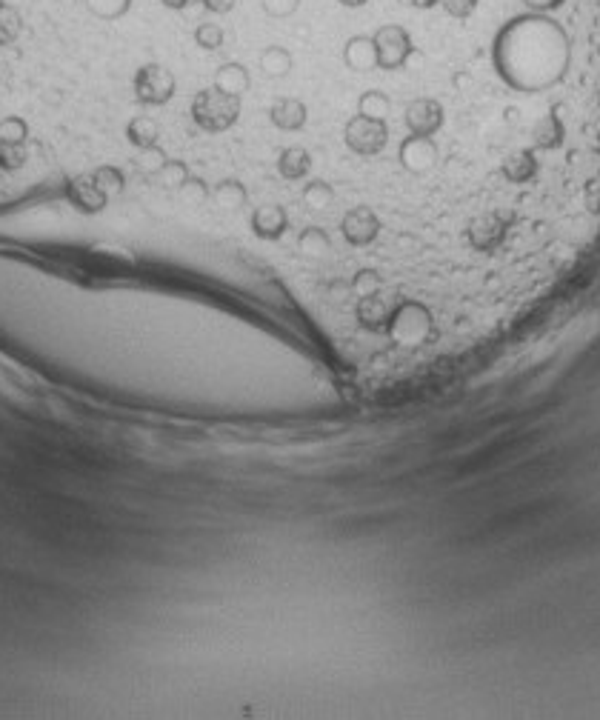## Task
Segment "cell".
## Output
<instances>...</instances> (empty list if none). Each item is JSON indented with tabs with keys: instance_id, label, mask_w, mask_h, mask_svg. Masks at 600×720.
Masks as SVG:
<instances>
[{
	"instance_id": "6da1fadb",
	"label": "cell",
	"mask_w": 600,
	"mask_h": 720,
	"mask_svg": "<svg viewBox=\"0 0 600 720\" xmlns=\"http://www.w3.org/2000/svg\"><path fill=\"white\" fill-rule=\"evenodd\" d=\"M240 109H243L240 98L226 95V92H220L215 86L200 89L198 95L192 98V120H195L198 129L209 132V135L229 132L240 120Z\"/></svg>"
},
{
	"instance_id": "7a4b0ae2",
	"label": "cell",
	"mask_w": 600,
	"mask_h": 720,
	"mask_svg": "<svg viewBox=\"0 0 600 720\" xmlns=\"http://www.w3.org/2000/svg\"><path fill=\"white\" fill-rule=\"evenodd\" d=\"M343 143L358 158H375L389 143V123L386 120L352 115L343 126Z\"/></svg>"
},
{
	"instance_id": "3957f363",
	"label": "cell",
	"mask_w": 600,
	"mask_h": 720,
	"mask_svg": "<svg viewBox=\"0 0 600 720\" xmlns=\"http://www.w3.org/2000/svg\"><path fill=\"white\" fill-rule=\"evenodd\" d=\"M446 118H449V112H446L443 100L429 98V95L409 100L403 109V126L409 132L406 138L435 140V135L446 129Z\"/></svg>"
},
{
	"instance_id": "277c9868",
	"label": "cell",
	"mask_w": 600,
	"mask_h": 720,
	"mask_svg": "<svg viewBox=\"0 0 600 720\" xmlns=\"http://www.w3.org/2000/svg\"><path fill=\"white\" fill-rule=\"evenodd\" d=\"M372 40H375V52H378V69L383 72H400L415 55V40L398 23H386L375 29Z\"/></svg>"
},
{
	"instance_id": "5b68a950",
	"label": "cell",
	"mask_w": 600,
	"mask_h": 720,
	"mask_svg": "<svg viewBox=\"0 0 600 720\" xmlns=\"http://www.w3.org/2000/svg\"><path fill=\"white\" fill-rule=\"evenodd\" d=\"M132 86H135L138 103H143V106H163V103H169V100L175 98L178 80L166 66L146 63V66H140L138 72H135V83Z\"/></svg>"
},
{
	"instance_id": "8992f818",
	"label": "cell",
	"mask_w": 600,
	"mask_h": 720,
	"mask_svg": "<svg viewBox=\"0 0 600 720\" xmlns=\"http://www.w3.org/2000/svg\"><path fill=\"white\" fill-rule=\"evenodd\" d=\"M398 163L412 178H429L443 163V149L438 140L403 138L398 146Z\"/></svg>"
},
{
	"instance_id": "52a82bcc",
	"label": "cell",
	"mask_w": 600,
	"mask_h": 720,
	"mask_svg": "<svg viewBox=\"0 0 600 720\" xmlns=\"http://www.w3.org/2000/svg\"><path fill=\"white\" fill-rule=\"evenodd\" d=\"M380 232H383V220L372 206H352L340 218V235L352 249L372 246L380 238Z\"/></svg>"
},
{
	"instance_id": "ba28073f",
	"label": "cell",
	"mask_w": 600,
	"mask_h": 720,
	"mask_svg": "<svg viewBox=\"0 0 600 720\" xmlns=\"http://www.w3.org/2000/svg\"><path fill=\"white\" fill-rule=\"evenodd\" d=\"M249 226L260 240H280L289 232V212L280 203H263L252 212Z\"/></svg>"
},
{
	"instance_id": "9c48e42d",
	"label": "cell",
	"mask_w": 600,
	"mask_h": 720,
	"mask_svg": "<svg viewBox=\"0 0 600 720\" xmlns=\"http://www.w3.org/2000/svg\"><path fill=\"white\" fill-rule=\"evenodd\" d=\"M66 198L83 215H98L100 209L106 206V200H109L100 192V186L92 180V175L66 180Z\"/></svg>"
},
{
	"instance_id": "30bf717a",
	"label": "cell",
	"mask_w": 600,
	"mask_h": 720,
	"mask_svg": "<svg viewBox=\"0 0 600 720\" xmlns=\"http://www.w3.org/2000/svg\"><path fill=\"white\" fill-rule=\"evenodd\" d=\"M269 120L280 132H300L309 120V109L300 98H278L269 106Z\"/></svg>"
},
{
	"instance_id": "8fae6325",
	"label": "cell",
	"mask_w": 600,
	"mask_h": 720,
	"mask_svg": "<svg viewBox=\"0 0 600 720\" xmlns=\"http://www.w3.org/2000/svg\"><path fill=\"white\" fill-rule=\"evenodd\" d=\"M343 63L352 72H372L378 69V52L372 35H352L343 46Z\"/></svg>"
},
{
	"instance_id": "7c38bea8",
	"label": "cell",
	"mask_w": 600,
	"mask_h": 720,
	"mask_svg": "<svg viewBox=\"0 0 600 720\" xmlns=\"http://www.w3.org/2000/svg\"><path fill=\"white\" fill-rule=\"evenodd\" d=\"M312 166H315V160H312V152L309 149H303V146H286L283 152L278 155V172L283 180H306L312 175Z\"/></svg>"
},
{
	"instance_id": "4fadbf2b",
	"label": "cell",
	"mask_w": 600,
	"mask_h": 720,
	"mask_svg": "<svg viewBox=\"0 0 600 720\" xmlns=\"http://www.w3.org/2000/svg\"><path fill=\"white\" fill-rule=\"evenodd\" d=\"M249 86H252V78H249V69L243 63L229 60L215 72V89L226 92V95L243 98V92H249Z\"/></svg>"
},
{
	"instance_id": "5bb4252c",
	"label": "cell",
	"mask_w": 600,
	"mask_h": 720,
	"mask_svg": "<svg viewBox=\"0 0 600 720\" xmlns=\"http://www.w3.org/2000/svg\"><path fill=\"white\" fill-rule=\"evenodd\" d=\"M209 200L220 206L223 212H238L246 206V200H249V192H246V186L235 178H226L220 180L215 189H209Z\"/></svg>"
},
{
	"instance_id": "9a60e30c",
	"label": "cell",
	"mask_w": 600,
	"mask_h": 720,
	"mask_svg": "<svg viewBox=\"0 0 600 720\" xmlns=\"http://www.w3.org/2000/svg\"><path fill=\"white\" fill-rule=\"evenodd\" d=\"M258 60L260 72L272 80L286 78V75L292 72V66H295V58H292V52H289L286 46H266V49L260 52Z\"/></svg>"
},
{
	"instance_id": "2e32d148",
	"label": "cell",
	"mask_w": 600,
	"mask_h": 720,
	"mask_svg": "<svg viewBox=\"0 0 600 720\" xmlns=\"http://www.w3.org/2000/svg\"><path fill=\"white\" fill-rule=\"evenodd\" d=\"M298 249L306 255V258H326L329 252H332V238H329V232L326 229H320V226H309V229H303L298 238Z\"/></svg>"
},
{
	"instance_id": "e0dca14e",
	"label": "cell",
	"mask_w": 600,
	"mask_h": 720,
	"mask_svg": "<svg viewBox=\"0 0 600 720\" xmlns=\"http://www.w3.org/2000/svg\"><path fill=\"white\" fill-rule=\"evenodd\" d=\"M126 138L132 146H138V149H149V146H158V138H160V129L158 123L152 118H146V115H140V118H132V123L126 126Z\"/></svg>"
},
{
	"instance_id": "ac0fdd59",
	"label": "cell",
	"mask_w": 600,
	"mask_h": 720,
	"mask_svg": "<svg viewBox=\"0 0 600 720\" xmlns=\"http://www.w3.org/2000/svg\"><path fill=\"white\" fill-rule=\"evenodd\" d=\"M392 112V100L386 92H380V89H369V92H363L358 100V115L363 118H375V120H386V115Z\"/></svg>"
},
{
	"instance_id": "d6986e66",
	"label": "cell",
	"mask_w": 600,
	"mask_h": 720,
	"mask_svg": "<svg viewBox=\"0 0 600 720\" xmlns=\"http://www.w3.org/2000/svg\"><path fill=\"white\" fill-rule=\"evenodd\" d=\"M303 203L309 206V209H315V212H323V209H329L332 203H335V189H332V183H326V180H309L306 186H303Z\"/></svg>"
},
{
	"instance_id": "ffe728a7",
	"label": "cell",
	"mask_w": 600,
	"mask_h": 720,
	"mask_svg": "<svg viewBox=\"0 0 600 720\" xmlns=\"http://www.w3.org/2000/svg\"><path fill=\"white\" fill-rule=\"evenodd\" d=\"M83 6L100 20H120L132 9V0H83Z\"/></svg>"
},
{
	"instance_id": "44dd1931",
	"label": "cell",
	"mask_w": 600,
	"mask_h": 720,
	"mask_svg": "<svg viewBox=\"0 0 600 720\" xmlns=\"http://www.w3.org/2000/svg\"><path fill=\"white\" fill-rule=\"evenodd\" d=\"M92 180L100 186V192L106 195V198H115L123 192V172H120L118 166H100L92 172Z\"/></svg>"
},
{
	"instance_id": "7402d4cb",
	"label": "cell",
	"mask_w": 600,
	"mask_h": 720,
	"mask_svg": "<svg viewBox=\"0 0 600 720\" xmlns=\"http://www.w3.org/2000/svg\"><path fill=\"white\" fill-rule=\"evenodd\" d=\"M223 26L220 23H212V20H203L198 23V29H195V43H198L200 49H206V52H218L220 46H223Z\"/></svg>"
},
{
	"instance_id": "603a6c76",
	"label": "cell",
	"mask_w": 600,
	"mask_h": 720,
	"mask_svg": "<svg viewBox=\"0 0 600 720\" xmlns=\"http://www.w3.org/2000/svg\"><path fill=\"white\" fill-rule=\"evenodd\" d=\"M155 178H158L160 186L178 192L180 186H183V180L189 178V169H186V163H180V160H166L158 172H155Z\"/></svg>"
},
{
	"instance_id": "cb8c5ba5",
	"label": "cell",
	"mask_w": 600,
	"mask_h": 720,
	"mask_svg": "<svg viewBox=\"0 0 600 720\" xmlns=\"http://www.w3.org/2000/svg\"><path fill=\"white\" fill-rule=\"evenodd\" d=\"M260 9L275 20L292 18L300 9V0H260Z\"/></svg>"
},
{
	"instance_id": "d4e9b609",
	"label": "cell",
	"mask_w": 600,
	"mask_h": 720,
	"mask_svg": "<svg viewBox=\"0 0 600 720\" xmlns=\"http://www.w3.org/2000/svg\"><path fill=\"white\" fill-rule=\"evenodd\" d=\"M440 6H443V12H446L449 18L466 20L475 15V9H478V0H440Z\"/></svg>"
},
{
	"instance_id": "484cf974",
	"label": "cell",
	"mask_w": 600,
	"mask_h": 720,
	"mask_svg": "<svg viewBox=\"0 0 600 720\" xmlns=\"http://www.w3.org/2000/svg\"><path fill=\"white\" fill-rule=\"evenodd\" d=\"M200 3H203V9L212 12V15H229L238 0H200Z\"/></svg>"
},
{
	"instance_id": "4316f807",
	"label": "cell",
	"mask_w": 600,
	"mask_h": 720,
	"mask_svg": "<svg viewBox=\"0 0 600 720\" xmlns=\"http://www.w3.org/2000/svg\"><path fill=\"white\" fill-rule=\"evenodd\" d=\"M400 3H406L412 9H435V6H440V0H400Z\"/></svg>"
},
{
	"instance_id": "83f0119b",
	"label": "cell",
	"mask_w": 600,
	"mask_h": 720,
	"mask_svg": "<svg viewBox=\"0 0 600 720\" xmlns=\"http://www.w3.org/2000/svg\"><path fill=\"white\" fill-rule=\"evenodd\" d=\"M166 9H175V12H180V9H186V6H192V3H200V0H160Z\"/></svg>"
},
{
	"instance_id": "f1b7e54d",
	"label": "cell",
	"mask_w": 600,
	"mask_h": 720,
	"mask_svg": "<svg viewBox=\"0 0 600 720\" xmlns=\"http://www.w3.org/2000/svg\"><path fill=\"white\" fill-rule=\"evenodd\" d=\"M340 6H346V9H360V6H366L369 0H338Z\"/></svg>"
}]
</instances>
